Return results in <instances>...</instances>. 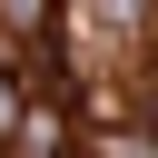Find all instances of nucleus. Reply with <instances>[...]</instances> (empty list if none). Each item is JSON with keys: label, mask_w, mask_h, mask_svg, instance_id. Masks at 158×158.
<instances>
[{"label": "nucleus", "mask_w": 158, "mask_h": 158, "mask_svg": "<svg viewBox=\"0 0 158 158\" xmlns=\"http://www.w3.org/2000/svg\"><path fill=\"white\" fill-rule=\"evenodd\" d=\"M10 128H20V69L0 59V138H10Z\"/></svg>", "instance_id": "f257e3e1"}]
</instances>
